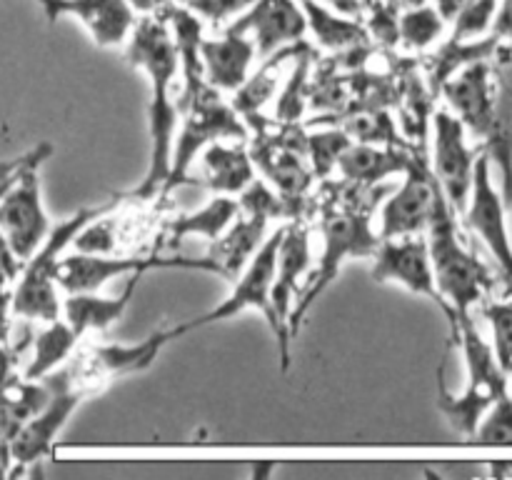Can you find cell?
Returning <instances> with one entry per match:
<instances>
[{"label": "cell", "instance_id": "3957f363", "mask_svg": "<svg viewBox=\"0 0 512 480\" xmlns=\"http://www.w3.org/2000/svg\"><path fill=\"white\" fill-rule=\"evenodd\" d=\"M425 240H428L435 285H438L443 300L453 310L455 318L470 313L475 305L488 298L495 280L488 265L460 238L455 210L443 190L435 198L433 213H430L428 228H425Z\"/></svg>", "mask_w": 512, "mask_h": 480}, {"label": "cell", "instance_id": "f546056e", "mask_svg": "<svg viewBox=\"0 0 512 480\" xmlns=\"http://www.w3.org/2000/svg\"><path fill=\"white\" fill-rule=\"evenodd\" d=\"M48 380H28L15 375L5 385H0V443L10 445L18 430L33 418L40 405L48 400Z\"/></svg>", "mask_w": 512, "mask_h": 480}, {"label": "cell", "instance_id": "8992f818", "mask_svg": "<svg viewBox=\"0 0 512 480\" xmlns=\"http://www.w3.org/2000/svg\"><path fill=\"white\" fill-rule=\"evenodd\" d=\"M280 235L283 228L273 230V233L265 238V243L260 245L258 253L250 258V263L240 270L238 278L233 280V290L225 300H220L213 310L198 315L193 320H185L183 330L185 333H193V330L205 328V325L220 323V320L235 318V315L245 313V310H255L265 318L270 333L275 335V343H278V355L283 370L290 368L293 363V338H290L288 328L280 323L278 313L273 308V298H270V288H273V275H275V253H278Z\"/></svg>", "mask_w": 512, "mask_h": 480}, {"label": "cell", "instance_id": "484cf974", "mask_svg": "<svg viewBox=\"0 0 512 480\" xmlns=\"http://www.w3.org/2000/svg\"><path fill=\"white\" fill-rule=\"evenodd\" d=\"M238 213L240 203L233 195H215L208 203L200 205L198 210L175 215V218L165 223L163 235H160L163 248H178L188 238H203L213 243L215 238H220L230 228V223L238 218Z\"/></svg>", "mask_w": 512, "mask_h": 480}, {"label": "cell", "instance_id": "ac0fdd59", "mask_svg": "<svg viewBox=\"0 0 512 480\" xmlns=\"http://www.w3.org/2000/svg\"><path fill=\"white\" fill-rule=\"evenodd\" d=\"M313 250H310V230L303 223L290 220L283 225V235H280L278 253H275V275L273 288H270V298H273V308L278 313L280 323L288 328L290 333V313H293L295 303H298L303 285L308 280L310 270H313ZM293 338V335H290Z\"/></svg>", "mask_w": 512, "mask_h": 480}, {"label": "cell", "instance_id": "836d02e7", "mask_svg": "<svg viewBox=\"0 0 512 480\" xmlns=\"http://www.w3.org/2000/svg\"><path fill=\"white\" fill-rule=\"evenodd\" d=\"M475 443L512 445V395L505 393L485 410L483 420L473 433Z\"/></svg>", "mask_w": 512, "mask_h": 480}, {"label": "cell", "instance_id": "30bf717a", "mask_svg": "<svg viewBox=\"0 0 512 480\" xmlns=\"http://www.w3.org/2000/svg\"><path fill=\"white\" fill-rule=\"evenodd\" d=\"M375 283L398 285L408 293L428 298L430 303L438 305L450 320V328L455 325V313L440 295L435 285L433 263H430V250L425 233L420 235H400V238H383L373 255V270H370Z\"/></svg>", "mask_w": 512, "mask_h": 480}, {"label": "cell", "instance_id": "7dc6e473", "mask_svg": "<svg viewBox=\"0 0 512 480\" xmlns=\"http://www.w3.org/2000/svg\"><path fill=\"white\" fill-rule=\"evenodd\" d=\"M20 158H23V155H20ZM20 158H15V160H0V178H3V175H8L10 170L18 168Z\"/></svg>", "mask_w": 512, "mask_h": 480}, {"label": "cell", "instance_id": "e575fe53", "mask_svg": "<svg viewBox=\"0 0 512 480\" xmlns=\"http://www.w3.org/2000/svg\"><path fill=\"white\" fill-rule=\"evenodd\" d=\"M495 10H498V0H473V3L465 5V8L450 20V23H453V30H450L448 38H455V40L485 38V35H490V28H493Z\"/></svg>", "mask_w": 512, "mask_h": 480}, {"label": "cell", "instance_id": "9a60e30c", "mask_svg": "<svg viewBox=\"0 0 512 480\" xmlns=\"http://www.w3.org/2000/svg\"><path fill=\"white\" fill-rule=\"evenodd\" d=\"M225 30L253 40L258 60H263L275 50L303 43L308 20L298 0H255L243 15L225 25Z\"/></svg>", "mask_w": 512, "mask_h": 480}, {"label": "cell", "instance_id": "ee69618b", "mask_svg": "<svg viewBox=\"0 0 512 480\" xmlns=\"http://www.w3.org/2000/svg\"><path fill=\"white\" fill-rule=\"evenodd\" d=\"M468 3H473V0H435L433 5L438 8V13L450 23V20H453L455 15H458Z\"/></svg>", "mask_w": 512, "mask_h": 480}, {"label": "cell", "instance_id": "60d3db41", "mask_svg": "<svg viewBox=\"0 0 512 480\" xmlns=\"http://www.w3.org/2000/svg\"><path fill=\"white\" fill-rule=\"evenodd\" d=\"M13 305H10V288L0 290V345L10 343V333H13Z\"/></svg>", "mask_w": 512, "mask_h": 480}, {"label": "cell", "instance_id": "e0dca14e", "mask_svg": "<svg viewBox=\"0 0 512 480\" xmlns=\"http://www.w3.org/2000/svg\"><path fill=\"white\" fill-rule=\"evenodd\" d=\"M43 8L50 25L60 18H73L88 30L98 48H120L128 43L133 30L135 10L125 0H33Z\"/></svg>", "mask_w": 512, "mask_h": 480}, {"label": "cell", "instance_id": "ffe728a7", "mask_svg": "<svg viewBox=\"0 0 512 480\" xmlns=\"http://www.w3.org/2000/svg\"><path fill=\"white\" fill-rule=\"evenodd\" d=\"M250 155L255 168L263 170V180H268L285 200L295 203L308 190L313 170L305 163V143L298 150L290 138L258 140V145L253 143Z\"/></svg>", "mask_w": 512, "mask_h": 480}, {"label": "cell", "instance_id": "603a6c76", "mask_svg": "<svg viewBox=\"0 0 512 480\" xmlns=\"http://www.w3.org/2000/svg\"><path fill=\"white\" fill-rule=\"evenodd\" d=\"M303 48H305V40L303 43H295V45H288V48L275 50L273 55L263 58L260 68L255 70V73H250L248 80H245V83L233 93L230 105H233L235 113L245 120L250 133L263 128V108L275 98V90H278L285 63H290V60H293Z\"/></svg>", "mask_w": 512, "mask_h": 480}, {"label": "cell", "instance_id": "2e32d148", "mask_svg": "<svg viewBox=\"0 0 512 480\" xmlns=\"http://www.w3.org/2000/svg\"><path fill=\"white\" fill-rule=\"evenodd\" d=\"M500 75L490 60H475L453 75L440 88L448 110L465 125L470 138L480 143L495 115Z\"/></svg>", "mask_w": 512, "mask_h": 480}, {"label": "cell", "instance_id": "5b68a950", "mask_svg": "<svg viewBox=\"0 0 512 480\" xmlns=\"http://www.w3.org/2000/svg\"><path fill=\"white\" fill-rule=\"evenodd\" d=\"M180 115H183V120H180V128L173 140L170 175L160 195H168L170 190L185 183L190 168L208 145L218 143V140H240V143H245L250 138V128L245 125V120L235 113V108L223 98V93H218L210 85L198 90L193 98L183 100Z\"/></svg>", "mask_w": 512, "mask_h": 480}, {"label": "cell", "instance_id": "7bdbcfd3", "mask_svg": "<svg viewBox=\"0 0 512 480\" xmlns=\"http://www.w3.org/2000/svg\"><path fill=\"white\" fill-rule=\"evenodd\" d=\"M130 8L135 10V15H158L165 5H170L173 0H125Z\"/></svg>", "mask_w": 512, "mask_h": 480}, {"label": "cell", "instance_id": "f6af8a7d", "mask_svg": "<svg viewBox=\"0 0 512 480\" xmlns=\"http://www.w3.org/2000/svg\"><path fill=\"white\" fill-rule=\"evenodd\" d=\"M13 475V460H10L8 445L0 443V478H8Z\"/></svg>", "mask_w": 512, "mask_h": 480}, {"label": "cell", "instance_id": "f1b7e54d", "mask_svg": "<svg viewBox=\"0 0 512 480\" xmlns=\"http://www.w3.org/2000/svg\"><path fill=\"white\" fill-rule=\"evenodd\" d=\"M298 3L308 20V35H313V40H318L323 48L345 53V50L363 48L370 40L368 30L358 18L338 13L320 0H298Z\"/></svg>", "mask_w": 512, "mask_h": 480}, {"label": "cell", "instance_id": "277c9868", "mask_svg": "<svg viewBox=\"0 0 512 480\" xmlns=\"http://www.w3.org/2000/svg\"><path fill=\"white\" fill-rule=\"evenodd\" d=\"M115 208H118V200H108L103 205L80 208L70 218L53 223L48 238L20 265L18 275H15V285L10 288V305H13L15 318L38 325L60 318V308H63L58 285L60 258L73 245V238L85 223L105 213H113Z\"/></svg>", "mask_w": 512, "mask_h": 480}, {"label": "cell", "instance_id": "b9f144b4", "mask_svg": "<svg viewBox=\"0 0 512 480\" xmlns=\"http://www.w3.org/2000/svg\"><path fill=\"white\" fill-rule=\"evenodd\" d=\"M320 3L328 5V8H333V10H338V13L360 20L365 13H368V8L373 5V0H320Z\"/></svg>", "mask_w": 512, "mask_h": 480}, {"label": "cell", "instance_id": "6da1fadb", "mask_svg": "<svg viewBox=\"0 0 512 480\" xmlns=\"http://www.w3.org/2000/svg\"><path fill=\"white\" fill-rule=\"evenodd\" d=\"M125 45H128L130 65L143 70L150 85L148 170L130 195L150 200L163 193V185L170 175V155H173V140L180 123V108L175 100V80L180 78V63L173 35L160 13L140 15Z\"/></svg>", "mask_w": 512, "mask_h": 480}, {"label": "cell", "instance_id": "8fae6325", "mask_svg": "<svg viewBox=\"0 0 512 480\" xmlns=\"http://www.w3.org/2000/svg\"><path fill=\"white\" fill-rule=\"evenodd\" d=\"M483 153L480 145H470L465 125L448 108L435 110L433 115V170L440 190L453 205L455 213L463 215L468 208L470 190H473L475 163Z\"/></svg>", "mask_w": 512, "mask_h": 480}, {"label": "cell", "instance_id": "d6986e66", "mask_svg": "<svg viewBox=\"0 0 512 480\" xmlns=\"http://www.w3.org/2000/svg\"><path fill=\"white\" fill-rule=\"evenodd\" d=\"M200 58H203L205 83L218 93H235L248 80L258 53L253 40L223 28L218 38H203Z\"/></svg>", "mask_w": 512, "mask_h": 480}, {"label": "cell", "instance_id": "bcb514c9", "mask_svg": "<svg viewBox=\"0 0 512 480\" xmlns=\"http://www.w3.org/2000/svg\"><path fill=\"white\" fill-rule=\"evenodd\" d=\"M13 280H15V275L10 273V270L5 268V265H0V290L10 288V283H13Z\"/></svg>", "mask_w": 512, "mask_h": 480}, {"label": "cell", "instance_id": "ba28073f", "mask_svg": "<svg viewBox=\"0 0 512 480\" xmlns=\"http://www.w3.org/2000/svg\"><path fill=\"white\" fill-rule=\"evenodd\" d=\"M188 335L183 325H170V328H160L150 333L148 338L138 340V343H103V345H90L83 353L75 355L68 360L65 368L55 370L63 383L70 388L80 390L83 395L98 393L100 388L110 385L113 380L125 378V375H135L148 370L150 365L158 360L163 348L173 340Z\"/></svg>", "mask_w": 512, "mask_h": 480}, {"label": "cell", "instance_id": "7a4b0ae2", "mask_svg": "<svg viewBox=\"0 0 512 480\" xmlns=\"http://www.w3.org/2000/svg\"><path fill=\"white\" fill-rule=\"evenodd\" d=\"M355 188V183H353ZM355 195V193H353ZM353 195L343 200H328L320 220V235H323V253H320L318 268L310 270L303 285L298 303L290 313V335H298L305 315L315 305V300L328 290V285L338 278L343 265L355 258H373L380 245V233L373 228V208L355 203Z\"/></svg>", "mask_w": 512, "mask_h": 480}, {"label": "cell", "instance_id": "1f68e13d", "mask_svg": "<svg viewBox=\"0 0 512 480\" xmlns=\"http://www.w3.org/2000/svg\"><path fill=\"white\" fill-rule=\"evenodd\" d=\"M305 158H308L310 170L318 178H328L330 173L338 165V158L343 155V150L348 148L353 140L345 130H335V128H325V130H315V133L305 135Z\"/></svg>", "mask_w": 512, "mask_h": 480}, {"label": "cell", "instance_id": "f35d334b", "mask_svg": "<svg viewBox=\"0 0 512 480\" xmlns=\"http://www.w3.org/2000/svg\"><path fill=\"white\" fill-rule=\"evenodd\" d=\"M490 35H495L500 45H512V0H498Z\"/></svg>", "mask_w": 512, "mask_h": 480}, {"label": "cell", "instance_id": "83f0119b", "mask_svg": "<svg viewBox=\"0 0 512 480\" xmlns=\"http://www.w3.org/2000/svg\"><path fill=\"white\" fill-rule=\"evenodd\" d=\"M80 335L70 328L68 320L60 318L50 323H40V330L33 335V350H30L28 365L23 370V378L43 380L58 368H63L73 353L78 350Z\"/></svg>", "mask_w": 512, "mask_h": 480}, {"label": "cell", "instance_id": "44dd1931", "mask_svg": "<svg viewBox=\"0 0 512 480\" xmlns=\"http://www.w3.org/2000/svg\"><path fill=\"white\" fill-rule=\"evenodd\" d=\"M268 225V218L240 210L230 228L210 243L208 255H205L213 263L215 275L225 280L238 278L240 270L250 263V258L258 253V248L268 238Z\"/></svg>", "mask_w": 512, "mask_h": 480}, {"label": "cell", "instance_id": "4fadbf2b", "mask_svg": "<svg viewBox=\"0 0 512 480\" xmlns=\"http://www.w3.org/2000/svg\"><path fill=\"white\" fill-rule=\"evenodd\" d=\"M468 228L478 235L498 263L500 273L512 288V240L508 228V205H505L500 188L493 180V165L483 153L475 163L473 190H470L468 208L463 210Z\"/></svg>", "mask_w": 512, "mask_h": 480}, {"label": "cell", "instance_id": "cb8c5ba5", "mask_svg": "<svg viewBox=\"0 0 512 480\" xmlns=\"http://www.w3.org/2000/svg\"><path fill=\"white\" fill-rule=\"evenodd\" d=\"M413 153L395 150L390 145L378 143H350L338 158V173L345 183L378 185L393 175H403L408 170Z\"/></svg>", "mask_w": 512, "mask_h": 480}, {"label": "cell", "instance_id": "d590c367", "mask_svg": "<svg viewBox=\"0 0 512 480\" xmlns=\"http://www.w3.org/2000/svg\"><path fill=\"white\" fill-rule=\"evenodd\" d=\"M310 70V50L305 48L303 53L295 58L293 75L285 83L283 93L278 100V118L283 123H293L300 113H303V100H305V80H308Z\"/></svg>", "mask_w": 512, "mask_h": 480}, {"label": "cell", "instance_id": "52a82bcc", "mask_svg": "<svg viewBox=\"0 0 512 480\" xmlns=\"http://www.w3.org/2000/svg\"><path fill=\"white\" fill-rule=\"evenodd\" d=\"M50 155H53L50 143H38L30 148L13 183L0 195V233L20 265L40 248L53 228L45 213L43 188H40V168Z\"/></svg>", "mask_w": 512, "mask_h": 480}, {"label": "cell", "instance_id": "74e56055", "mask_svg": "<svg viewBox=\"0 0 512 480\" xmlns=\"http://www.w3.org/2000/svg\"><path fill=\"white\" fill-rule=\"evenodd\" d=\"M178 3L193 10L203 23L215 25V28H225L238 15H243L255 0H178Z\"/></svg>", "mask_w": 512, "mask_h": 480}, {"label": "cell", "instance_id": "7c38bea8", "mask_svg": "<svg viewBox=\"0 0 512 480\" xmlns=\"http://www.w3.org/2000/svg\"><path fill=\"white\" fill-rule=\"evenodd\" d=\"M45 380L50 385L48 400L40 405L38 413L18 430V435L8 445L10 460H13V475L18 470L28 468V465L40 463V460L53 453L55 440L60 438L63 428L68 425L70 415L78 410V405L85 398L80 390L70 388L55 373H50Z\"/></svg>", "mask_w": 512, "mask_h": 480}, {"label": "cell", "instance_id": "4316f807", "mask_svg": "<svg viewBox=\"0 0 512 480\" xmlns=\"http://www.w3.org/2000/svg\"><path fill=\"white\" fill-rule=\"evenodd\" d=\"M480 150L498 173L500 195L505 205H512V88L500 78L498 100H495V115L488 130L480 138Z\"/></svg>", "mask_w": 512, "mask_h": 480}, {"label": "cell", "instance_id": "7402d4cb", "mask_svg": "<svg viewBox=\"0 0 512 480\" xmlns=\"http://www.w3.org/2000/svg\"><path fill=\"white\" fill-rule=\"evenodd\" d=\"M203 183L215 195H240L255 178L258 168L253 155L240 140H218L200 153Z\"/></svg>", "mask_w": 512, "mask_h": 480}, {"label": "cell", "instance_id": "4dcf8cb0", "mask_svg": "<svg viewBox=\"0 0 512 480\" xmlns=\"http://www.w3.org/2000/svg\"><path fill=\"white\" fill-rule=\"evenodd\" d=\"M448 20L430 3L413 5L398 13V43L415 53H425L443 40Z\"/></svg>", "mask_w": 512, "mask_h": 480}, {"label": "cell", "instance_id": "8d00e7d4", "mask_svg": "<svg viewBox=\"0 0 512 480\" xmlns=\"http://www.w3.org/2000/svg\"><path fill=\"white\" fill-rule=\"evenodd\" d=\"M113 248H115V218H110V213L85 223L83 228L78 230V235L73 238V250H78V253L105 255V253H113Z\"/></svg>", "mask_w": 512, "mask_h": 480}, {"label": "cell", "instance_id": "d4e9b609", "mask_svg": "<svg viewBox=\"0 0 512 480\" xmlns=\"http://www.w3.org/2000/svg\"><path fill=\"white\" fill-rule=\"evenodd\" d=\"M138 280L140 275H130L128 285H125L123 293H120L118 298L100 295V290H95V293H68L63 300V308H60V315L68 320L70 328H73L83 340L88 338V335L105 333V330H108L115 320H120V315L125 313Z\"/></svg>", "mask_w": 512, "mask_h": 480}, {"label": "cell", "instance_id": "5bb4252c", "mask_svg": "<svg viewBox=\"0 0 512 480\" xmlns=\"http://www.w3.org/2000/svg\"><path fill=\"white\" fill-rule=\"evenodd\" d=\"M438 193L440 185L430 170L428 160L413 155L408 170L403 173V183L385 198L383 208H380V238L425 233Z\"/></svg>", "mask_w": 512, "mask_h": 480}, {"label": "cell", "instance_id": "ab89813d", "mask_svg": "<svg viewBox=\"0 0 512 480\" xmlns=\"http://www.w3.org/2000/svg\"><path fill=\"white\" fill-rule=\"evenodd\" d=\"M18 360H20V348L13 345H0V385H5L8 380H13L18 375Z\"/></svg>", "mask_w": 512, "mask_h": 480}, {"label": "cell", "instance_id": "d6a6232c", "mask_svg": "<svg viewBox=\"0 0 512 480\" xmlns=\"http://www.w3.org/2000/svg\"><path fill=\"white\" fill-rule=\"evenodd\" d=\"M483 315L493 330V350L500 368L512 375V300H483Z\"/></svg>", "mask_w": 512, "mask_h": 480}, {"label": "cell", "instance_id": "9c48e42d", "mask_svg": "<svg viewBox=\"0 0 512 480\" xmlns=\"http://www.w3.org/2000/svg\"><path fill=\"white\" fill-rule=\"evenodd\" d=\"M175 268V270H200L213 273L215 268L208 258H180V255H95V253H63L58 265V285L65 295L68 293H95L103 290L105 283L130 275H145L150 270Z\"/></svg>", "mask_w": 512, "mask_h": 480}]
</instances>
